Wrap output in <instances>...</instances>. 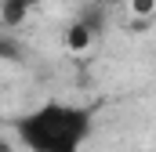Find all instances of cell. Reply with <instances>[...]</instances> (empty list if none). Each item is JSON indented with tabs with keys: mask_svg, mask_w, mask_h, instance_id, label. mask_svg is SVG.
Instances as JSON below:
<instances>
[{
	"mask_svg": "<svg viewBox=\"0 0 156 152\" xmlns=\"http://www.w3.org/2000/svg\"><path fill=\"white\" fill-rule=\"evenodd\" d=\"M37 4L40 0H0V26L15 33L18 26H26V18L33 15Z\"/></svg>",
	"mask_w": 156,
	"mask_h": 152,
	"instance_id": "cell-2",
	"label": "cell"
},
{
	"mask_svg": "<svg viewBox=\"0 0 156 152\" xmlns=\"http://www.w3.org/2000/svg\"><path fill=\"white\" fill-rule=\"evenodd\" d=\"M98 130L94 105L80 102H40L11 119V134L26 152H83Z\"/></svg>",
	"mask_w": 156,
	"mask_h": 152,
	"instance_id": "cell-1",
	"label": "cell"
},
{
	"mask_svg": "<svg viewBox=\"0 0 156 152\" xmlns=\"http://www.w3.org/2000/svg\"><path fill=\"white\" fill-rule=\"evenodd\" d=\"M98 4H109V0H98Z\"/></svg>",
	"mask_w": 156,
	"mask_h": 152,
	"instance_id": "cell-8",
	"label": "cell"
},
{
	"mask_svg": "<svg viewBox=\"0 0 156 152\" xmlns=\"http://www.w3.org/2000/svg\"><path fill=\"white\" fill-rule=\"evenodd\" d=\"M156 11V0H131V15L134 18H142V22H149Z\"/></svg>",
	"mask_w": 156,
	"mask_h": 152,
	"instance_id": "cell-6",
	"label": "cell"
},
{
	"mask_svg": "<svg viewBox=\"0 0 156 152\" xmlns=\"http://www.w3.org/2000/svg\"><path fill=\"white\" fill-rule=\"evenodd\" d=\"M62 40H66V47H69L73 54H83V51H91V43H94L98 36H94L83 22H76V18H73V22L66 26V36H62Z\"/></svg>",
	"mask_w": 156,
	"mask_h": 152,
	"instance_id": "cell-5",
	"label": "cell"
},
{
	"mask_svg": "<svg viewBox=\"0 0 156 152\" xmlns=\"http://www.w3.org/2000/svg\"><path fill=\"white\" fill-rule=\"evenodd\" d=\"M105 18H109V11H105V4H98V0H87V4L80 7V15H76V22H83L94 36H102V33H105V26H109Z\"/></svg>",
	"mask_w": 156,
	"mask_h": 152,
	"instance_id": "cell-3",
	"label": "cell"
},
{
	"mask_svg": "<svg viewBox=\"0 0 156 152\" xmlns=\"http://www.w3.org/2000/svg\"><path fill=\"white\" fill-rule=\"evenodd\" d=\"M0 152H11V145H7V138L0 134Z\"/></svg>",
	"mask_w": 156,
	"mask_h": 152,
	"instance_id": "cell-7",
	"label": "cell"
},
{
	"mask_svg": "<svg viewBox=\"0 0 156 152\" xmlns=\"http://www.w3.org/2000/svg\"><path fill=\"white\" fill-rule=\"evenodd\" d=\"M0 62H7V65H26V62H29L26 43L15 36L11 29H7V33H0Z\"/></svg>",
	"mask_w": 156,
	"mask_h": 152,
	"instance_id": "cell-4",
	"label": "cell"
}]
</instances>
